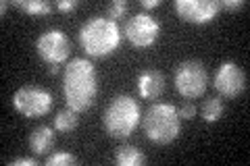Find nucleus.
I'll return each instance as SVG.
<instances>
[{
  "instance_id": "nucleus-1",
  "label": "nucleus",
  "mask_w": 250,
  "mask_h": 166,
  "mask_svg": "<svg viewBox=\"0 0 250 166\" xmlns=\"http://www.w3.org/2000/svg\"><path fill=\"white\" fill-rule=\"evenodd\" d=\"M62 93H65L67 106L75 112H83L96 102L98 75L96 67L88 58H75L65 67Z\"/></svg>"
},
{
  "instance_id": "nucleus-2",
  "label": "nucleus",
  "mask_w": 250,
  "mask_h": 166,
  "mask_svg": "<svg viewBox=\"0 0 250 166\" xmlns=\"http://www.w3.org/2000/svg\"><path fill=\"white\" fill-rule=\"evenodd\" d=\"M80 44L92 58H104L121 46V29L106 17H92L80 29Z\"/></svg>"
},
{
  "instance_id": "nucleus-3",
  "label": "nucleus",
  "mask_w": 250,
  "mask_h": 166,
  "mask_svg": "<svg viewBox=\"0 0 250 166\" xmlns=\"http://www.w3.org/2000/svg\"><path fill=\"white\" fill-rule=\"evenodd\" d=\"M140 123H142L140 104L138 100L127 96V93L115 96L104 108V114H103L104 131L115 139H127Z\"/></svg>"
},
{
  "instance_id": "nucleus-4",
  "label": "nucleus",
  "mask_w": 250,
  "mask_h": 166,
  "mask_svg": "<svg viewBox=\"0 0 250 166\" xmlns=\"http://www.w3.org/2000/svg\"><path fill=\"white\" fill-rule=\"evenodd\" d=\"M142 127L146 137L159 146L175 141L182 133V118L173 104H152L142 116Z\"/></svg>"
},
{
  "instance_id": "nucleus-5",
  "label": "nucleus",
  "mask_w": 250,
  "mask_h": 166,
  "mask_svg": "<svg viewBox=\"0 0 250 166\" xmlns=\"http://www.w3.org/2000/svg\"><path fill=\"white\" fill-rule=\"evenodd\" d=\"M208 88V73L200 60L188 58L175 69V90L188 100L200 98Z\"/></svg>"
},
{
  "instance_id": "nucleus-6",
  "label": "nucleus",
  "mask_w": 250,
  "mask_h": 166,
  "mask_svg": "<svg viewBox=\"0 0 250 166\" xmlns=\"http://www.w3.org/2000/svg\"><path fill=\"white\" fill-rule=\"evenodd\" d=\"M13 106L19 114L27 118H38L50 112L52 108V93L38 85H23L15 92Z\"/></svg>"
},
{
  "instance_id": "nucleus-7",
  "label": "nucleus",
  "mask_w": 250,
  "mask_h": 166,
  "mask_svg": "<svg viewBox=\"0 0 250 166\" xmlns=\"http://www.w3.org/2000/svg\"><path fill=\"white\" fill-rule=\"evenodd\" d=\"M161 36V23L150 13H136L125 23V37L136 48H150Z\"/></svg>"
},
{
  "instance_id": "nucleus-8",
  "label": "nucleus",
  "mask_w": 250,
  "mask_h": 166,
  "mask_svg": "<svg viewBox=\"0 0 250 166\" xmlns=\"http://www.w3.org/2000/svg\"><path fill=\"white\" fill-rule=\"evenodd\" d=\"M38 56L48 65H61L71 54V42L65 31L61 29H46L44 34L36 39Z\"/></svg>"
},
{
  "instance_id": "nucleus-9",
  "label": "nucleus",
  "mask_w": 250,
  "mask_h": 166,
  "mask_svg": "<svg viewBox=\"0 0 250 166\" xmlns=\"http://www.w3.org/2000/svg\"><path fill=\"white\" fill-rule=\"evenodd\" d=\"M213 85L223 98L233 100V98H238L240 93L246 92V73L233 60H225L217 69Z\"/></svg>"
},
{
  "instance_id": "nucleus-10",
  "label": "nucleus",
  "mask_w": 250,
  "mask_h": 166,
  "mask_svg": "<svg viewBox=\"0 0 250 166\" xmlns=\"http://www.w3.org/2000/svg\"><path fill=\"white\" fill-rule=\"evenodd\" d=\"M173 9L182 21L194 23V25H205L219 15L221 2L219 0H175Z\"/></svg>"
},
{
  "instance_id": "nucleus-11",
  "label": "nucleus",
  "mask_w": 250,
  "mask_h": 166,
  "mask_svg": "<svg viewBox=\"0 0 250 166\" xmlns=\"http://www.w3.org/2000/svg\"><path fill=\"white\" fill-rule=\"evenodd\" d=\"M165 92V75L156 69H146L138 75V93L144 100H156Z\"/></svg>"
},
{
  "instance_id": "nucleus-12",
  "label": "nucleus",
  "mask_w": 250,
  "mask_h": 166,
  "mask_svg": "<svg viewBox=\"0 0 250 166\" xmlns=\"http://www.w3.org/2000/svg\"><path fill=\"white\" fill-rule=\"evenodd\" d=\"M54 141H57V135H54V129L46 127V125H40L31 131L29 135V148L36 156H46L50 154V149L54 148Z\"/></svg>"
},
{
  "instance_id": "nucleus-13",
  "label": "nucleus",
  "mask_w": 250,
  "mask_h": 166,
  "mask_svg": "<svg viewBox=\"0 0 250 166\" xmlns=\"http://www.w3.org/2000/svg\"><path fill=\"white\" fill-rule=\"evenodd\" d=\"M115 162L119 166H142V164H146V156H144L142 149H138L136 146L123 144V146L117 148Z\"/></svg>"
},
{
  "instance_id": "nucleus-14",
  "label": "nucleus",
  "mask_w": 250,
  "mask_h": 166,
  "mask_svg": "<svg viewBox=\"0 0 250 166\" xmlns=\"http://www.w3.org/2000/svg\"><path fill=\"white\" fill-rule=\"evenodd\" d=\"M80 112H75V110L67 108V110H61V112L54 116V129L59 133H71L73 129H77V125H80Z\"/></svg>"
},
{
  "instance_id": "nucleus-15",
  "label": "nucleus",
  "mask_w": 250,
  "mask_h": 166,
  "mask_svg": "<svg viewBox=\"0 0 250 166\" xmlns=\"http://www.w3.org/2000/svg\"><path fill=\"white\" fill-rule=\"evenodd\" d=\"M15 6L21 9L23 13L31 15V17H42V15H48L52 11V4L46 2V0H25V2H23V0H17Z\"/></svg>"
},
{
  "instance_id": "nucleus-16",
  "label": "nucleus",
  "mask_w": 250,
  "mask_h": 166,
  "mask_svg": "<svg viewBox=\"0 0 250 166\" xmlns=\"http://www.w3.org/2000/svg\"><path fill=\"white\" fill-rule=\"evenodd\" d=\"M221 116H223V100L217 96L205 100V104H202V118L207 123H217Z\"/></svg>"
},
{
  "instance_id": "nucleus-17",
  "label": "nucleus",
  "mask_w": 250,
  "mask_h": 166,
  "mask_svg": "<svg viewBox=\"0 0 250 166\" xmlns=\"http://www.w3.org/2000/svg\"><path fill=\"white\" fill-rule=\"evenodd\" d=\"M75 154H69V152H57V154H50L46 158V166H71V164H77Z\"/></svg>"
},
{
  "instance_id": "nucleus-18",
  "label": "nucleus",
  "mask_w": 250,
  "mask_h": 166,
  "mask_svg": "<svg viewBox=\"0 0 250 166\" xmlns=\"http://www.w3.org/2000/svg\"><path fill=\"white\" fill-rule=\"evenodd\" d=\"M129 11V4L125 2V0H113L111 4H108V9H106V19H111V21H119L121 17H125V13Z\"/></svg>"
},
{
  "instance_id": "nucleus-19",
  "label": "nucleus",
  "mask_w": 250,
  "mask_h": 166,
  "mask_svg": "<svg viewBox=\"0 0 250 166\" xmlns=\"http://www.w3.org/2000/svg\"><path fill=\"white\" fill-rule=\"evenodd\" d=\"M177 112H179V118H186V121H190V118L196 116V106H194L192 102H184V104L177 108Z\"/></svg>"
},
{
  "instance_id": "nucleus-20",
  "label": "nucleus",
  "mask_w": 250,
  "mask_h": 166,
  "mask_svg": "<svg viewBox=\"0 0 250 166\" xmlns=\"http://www.w3.org/2000/svg\"><path fill=\"white\" fill-rule=\"evenodd\" d=\"M246 2L244 0H223L221 2V9L225 11H238V9H244Z\"/></svg>"
},
{
  "instance_id": "nucleus-21",
  "label": "nucleus",
  "mask_w": 250,
  "mask_h": 166,
  "mask_svg": "<svg viewBox=\"0 0 250 166\" xmlns=\"http://www.w3.org/2000/svg\"><path fill=\"white\" fill-rule=\"evenodd\" d=\"M77 6H80L77 0H61V2H57V11L67 13V11H75Z\"/></svg>"
},
{
  "instance_id": "nucleus-22",
  "label": "nucleus",
  "mask_w": 250,
  "mask_h": 166,
  "mask_svg": "<svg viewBox=\"0 0 250 166\" xmlns=\"http://www.w3.org/2000/svg\"><path fill=\"white\" fill-rule=\"evenodd\" d=\"M11 166H36L38 160L36 158H25V156H21V158H15V160L9 162Z\"/></svg>"
},
{
  "instance_id": "nucleus-23",
  "label": "nucleus",
  "mask_w": 250,
  "mask_h": 166,
  "mask_svg": "<svg viewBox=\"0 0 250 166\" xmlns=\"http://www.w3.org/2000/svg\"><path fill=\"white\" fill-rule=\"evenodd\" d=\"M161 0H142V6L144 9H154V6H159Z\"/></svg>"
},
{
  "instance_id": "nucleus-24",
  "label": "nucleus",
  "mask_w": 250,
  "mask_h": 166,
  "mask_svg": "<svg viewBox=\"0 0 250 166\" xmlns=\"http://www.w3.org/2000/svg\"><path fill=\"white\" fill-rule=\"evenodd\" d=\"M48 67H50L48 71H50L52 75H57V73H59V65H48Z\"/></svg>"
}]
</instances>
